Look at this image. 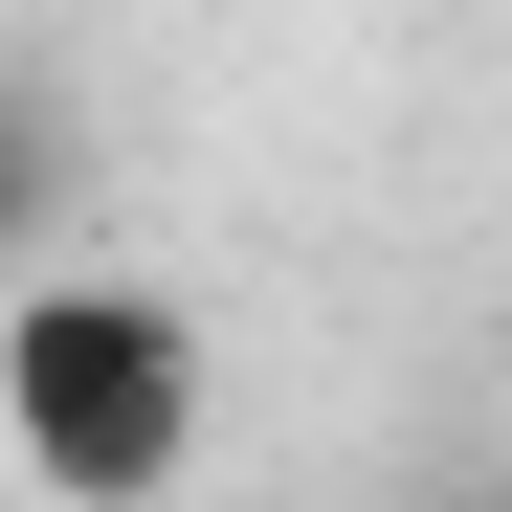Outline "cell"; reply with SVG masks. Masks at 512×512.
I'll list each match as a JSON object with an SVG mask.
<instances>
[{"instance_id": "cell-1", "label": "cell", "mask_w": 512, "mask_h": 512, "mask_svg": "<svg viewBox=\"0 0 512 512\" xmlns=\"http://www.w3.org/2000/svg\"><path fill=\"white\" fill-rule=\"evenodd\" d=\"M223 423V357L156 268H23L0 290V446H23L45 512H179Z\"/></svg>"}, {"instance_id": "cell-2", "label": "cell", "mask_w": 512, "mask_h": 512, "mask_svg": "<svg viewBox=\"0 0 512 512\" xmlns=\"http://www.w3.org/2000/svg\"><path fill=\"white\" fill-rule=\"evenodd\" d=\"M45 201H67V179H45V112L0 90V290H23V223H45Z\"/></svg>"}]
</instances>
